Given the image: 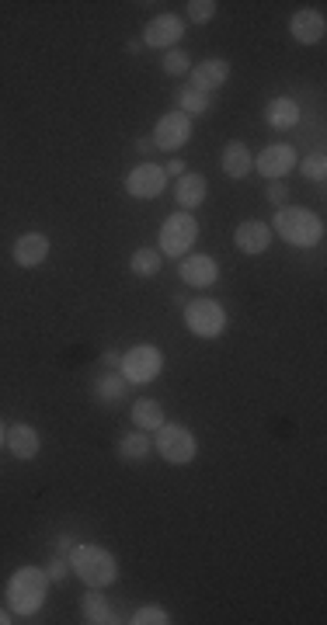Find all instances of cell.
Listing matches in <instances>:
<instances>
[{"instance_id": "cell-1", "label": "cell", "mask_w": 327, "mask_h": 625, "mask_svg": "<svg viewBox=\"0 0 327 625\" xmlns=\"http://www.w3.org/2000/svg\"><path fill=\"white\" fill-rule=\"evenodd\" d=\"M66 562H70V573H77L80 584H88V588L105 591L119 580V560L105 546H95V542H77L66 553Z\"/></svg>"}, {"instance_id": "cell-2", "label": "cell", "mask_w": 327, "mask_h": 625, "mask_svg": "<svg viewBox=\"0 0 327 625\" xmlns=\"http://www.w3.org/2000/svg\"><path fill=\"white\" fill-rule=\"evenodd\" d=\"M272 233H279V240H286L289 247H317L321 237H324V222L321 216H314L310 209H299V205H282L275 209L272 219Z\"/></svg>"}, {"instance_id": "cell-3", "label": "cell", "mask_w": 327, "mask_h": 625, "mask_svg": "<svg viewBox=\"0 0 327 625\" xmlns=\"http://www.w3.org/2000/svg\"><path fill=\"white\" fill-rule=\"evenodd\" d=\"M49 591V577L38 566H18L7 580V604L14 615H35L46 601Z\"/></svg>"}, {"instance_id": "cell-4", "label": "cell", "mask_w": 327, "mask_h": 625, "mask_svg": "<svg viewBox=\"0 0 327 625\" xmlns=\"http://www.w3.org/2000/svg\"><path fill=\"white\" fill-rule=\"evenodd\" d=\"M198 222L192 212H171V216L161 222V257H185V254H192L198 240Z\"/></svg>"}, {"instance_id": "cell-5", "label": "cell", "mask_w": 327, "mask_h": 625, "mask_svg": "<svg viewBox=\"0 0 327 625\" xmlns=\"http://www.w3.org/2000/svg\"><path fill=\"white\" fill-rule=\"evenodd\" d=\"M154 448H157V455H161L167 466H189V462L198 455L196 435H192L189 428H181V424H167V421L157 428Z\"/></svg>"}, {"instance_id": "cell-6", "label": "cell", "mask_w": 327, "mask_h": 625, "mask_svg": "<svg viewBox=\"0 0 327 625\" xmlns=\"http://www.w3.org/2000/svg\"><path fill=\"white\" fill-rule=\"evenodd\" d=\"M185 310V327L196 334V338H205V341H213V338H223L227 334V310L216 303V299H192V303H185L181 306Z\"/></svg>"}, {"instance_id": "cell-7", "label": "cell", "mask_w": 327, "mask_h": 625, "mask_svg": "<svg viewBox=\"0 0 327 625\" xmlns=\"http://www.w3.org/2000/svg\"><path fill=\"white\" fill-rule=\"evenodd\" d=\"M119 372H122L126 382L147 386V382H154V379L164 372V351L154 347V344H136V347H130V351L122 354Z\"/></svg>"}, {"instance_id": "cell-8", "label": "cell", "mask_w": 327, "mask_h": 625, "mask_svg": "<svg viewBox=\"0 0 327 625\" xmlns=\"http://www.w3.org/2000/svg\"><path fill=\"white\" fill-rule=\"evenodd\" d=\"M154 146L164 150V154H174V150H181L189 139H192V119L185 115V112H164L157 125H154Z\"/></svg>"}, {"instance_id": "cell-9", "label": "cell", "mask_w": 327, "mask_h": 625, "mask_svg": "<svg viewBox=\"0 0 327 625\" xmlns=\"http://www.w3.org/2000/svg\"><path fill=\"white\" fill-rule=\"evenodd\" d=\"M181 35H185V21H181L178 14H157V18H150L147 29H143V46L167 53V49H178Z\"/></svg>"}, {"instance_id": "cell-10", "label": "cell", "mask_w": 327, "mask_h": 625, "mask_svg": "<svg viewBox=\"0 0 327 625\" xmlns=\"http://www.w3.org/2000/svg\"><path fill=\"white\" fill-rule=\"evenodd\" d=\"M293 167H296V150L289 143H272V146H264L262 154L255 156V171L262 178H268V181H282Z\"/></svg>"}, {"instance_id": "cell-11", "label": "cell", "mask_w": 327, "mask_h": 625, "mask_svg": "<svg viewBox=\"0 0 327 625\" xmlns=\"http://www.w3.org/2000/svg\"><path fill=\"white\" fill-rule=\"evenodd\" d=\"M164 188H167V174L157 163H139L126 174V191L132 198H157L164 195Z\"/></svg>"}, {"instance_id": "cell-12", "label": "cell", "mask_w": 327, "mask_h": 625, "mask_svg": "<svg viewBox=\"0 0 327 625\" xmlns=\"http://www.w3.org/2000/svg\"><path fill=\"white\" fill-rule=\"evenodd\" d=\"M233 247L247 257H258L272 247V226L262 219H244L237 229H233Z\"/></svg>"}, {"instance_id": "cell-13", "label": "cell", "mask_w": 327, "mask_h": 625, "mask_svg": "<svg viewBox=\"0 0 327 625\" xmlns=\"http://www.w3.org/2000/svg\"><path fill=\"white\" fill-rule=\"evenodd\" d=\"M178 275H181L185 285H192V288H209V285H216V279H220V264L209 254H185L181 264H178Z\"/></svg>"}, {"instance_id": "cell-14", "label": "cell", "mask_w": 327, "mask_h": 625, "mask_svg": "<svg viewBox=\"0 0 327 625\" xmlns=\"http://www.w3.org/2000/svg\"><path fill=\"white\" fill-rule=\"evenodd\" d=\"M289 35H293L299 46H317L327 35V21L317 7H303L289 18Z\"/></svg>"}, {"instance_id": "cell-15", "label": "cell", "mask_w": 327, "mask_h": 625, "mask_svg": "<svg viewBox=\"0 0 327 625\" xmlns=\"http://www.w3.org/2000/svg\"><path fill=\"white\" fill-rule=\"evenodd\" d=\"M49 247H53V240L46 237V233H35V229H29V233H21L18 240H14V264L18 268H38L46 257H49Z\"/></svg>"}, {"instance_id": "cell-16", "label": "cell", "mask_w": 327, "mask_h": 625, "mask_svg": "<svg viewBox=\"0 0 327 625\" xmlns=\"http://www.w3.org/2000/svg\"><path fill=\"white\" fill-rule=\"evenodd\" d=\"M4 445H7V452L18 459V462H32L35 455H38V431H35L32 424H11L7 431H4Z\"/></svg>"}, {"instance_id": "cell-17", "label": "cell", "mask_w": 327, "mask_h": 625, "mask_svg": "<svg viewBox=\"0 0 327 625\" xmlns=\"http://www.w3.org/2000/svg\"><path fill=\"white\" fill-rule=\"evenodd\" d=\"M205 195H209V181H205V174H198V171H185V174L178 178V185H174V202L181 205V212L198 209V205L205 202Z\"/></svg>"}, {"instance_id": "cell-18", "label": "cell", "mask_w": 327, "mask_h": 625, "mask_svg": "<svg viewBox=\"0 0 327 625\" xmlns=\"http://www.w3.org/2000/svg\"><path fill=\"white\" fill-rule=\"evenodd\" d=\"M230 80V60H205L198 62L196 70L189 73V84L198 88V91L213 94L216 88H223Z\"/></svg>"}, {"instance_id": "cell-19", "label": "cell", "mask_w": 327, "mask_h": 625, "mask_svg": "<svg viewBox=\"0 0 327 625\" xmlns=\"http://www.w3.org/2000/svg\"><path fill=\"white\" fill-rule=\"evenodd\" d=\"M220 163H223V174L233 178V181H244L247 174H251V167H255V160H251V150L240 143V139H230L227 146H223V156H220Z\"/></svg>"}, {"instance_id": "cell-20", "label": "cell", "mask_w": 327, "mask_h": 625, "mask_svg": "<svg viewBox=\"0 0 327 625\" xmlns=\"http://www.w3.org/2000/svg\"><path fill=\"white\" fill-rule=\"evenodd\" d=\"M299 104H296L293 97H272L268 101V108H264V122L272 125V129H279V132H289L299 125Z\"/></svg>"}, {"instance_id": "cell-21", "label": "cell", "mask_w": 327, "mask_h": 625, "mask_svg": "<svg viewBox=\"0 0 327 625\" xmlns=\"http://www.w3.org/2000/svg\"><path fill=\"white\" fill-rule=\"evenodd\" d=\"M80 615H84V622L88 625H112L115 622V608L108 604V597H105L98 588H91V591L80 597Z\"/></svg>"}, {"instance_id": "cell-22", "label": "cell", "mask_w": 327, "mask_h": 625, "mask_svg": "<svg viewBox=\"0 0 327 625\" xmlns=\"http://www.w3.org/2000/svg\"><path fill=\"white\" fill-rule=\"evenodd\" d=\"M150 452H154V445H150L147 431H139V428H132L130 435L119 438V459L122 462H147Z\"/></svg>"}, {"instance_id": "cell-23", "label": "cell", "mask_w": 327, "mask_h": 625, "mask_svg": "<svg viewBox=\"0 0 327 625\" xmlns=\"http://www.w3.org/2000/svg\"><path fill=\"white\" fill-rule=\"evenodd\" d=\"M126 379H122V372L119 375H112V372H105V375H98V382H95V396H98L101 404L108 406H115V404H122L126 400Z\"/></svg>"}, {"instance_id": "cell-24", "label": "cell", "mask_w": 327, "mask_h": 625, "mask_svg": "<svg viewBox=\"0 0 327 625\" xmlns=\"http://www.w3.org/2000/svg\"><path fill=\"white\" fill-rule=\"evenodd\" d=\"M132 424L139 431H157L164 424V406L157 400H136L132 404Z\"/></svg>"}, {"instance_id": "cell-25", "label": "cell", "mask_w": 327, "mask_h": 625, "mask_svg": "<svg viewBox=\"0 0 327 625\" xmlns=\"http://www.w3.org/2000/svg\"><path fill=\"white\" fill-rule=\"evenodd\" d=\"M161 268H164V257H161V250H154V247H139L130 257V271L136 279H154Z\"/></svg>"}, {"instance_id": "cell-26", "label": "cell", "mask_w": 327, "mask_h": 625, "mask_svg": "<svg viewBox=\"0 0 327 625\" xmlns=\"http://www.w3.org/2000/svg\"><path fill=\"white\" fill-rule=\"evenodd\" d=\"M213 108V94H205V91H198V88H181L178 91V112H185L189 119H196V115H205Z\"/></svg>"}, {"instance_id": "cell-27", "label": "cell", "mask_w": 327, "mask_h": 625, "mask_svg": "<svg viewBox=\"0 0 327 625\" xmlns=\"http://www.w3.org/2000/svg\"><path fill=\"white\" fill-rule=\"evenodd\" d=\"M161 66L167 77H189V73H192V56H189L185 49H167Z\"/></svg>"}, {"instance_id": "cell-28", "label": "cell", "mask_w": 327, "mask_h": 625, "mask_svg": "<svg viewBox=\"0 0 327 625\" xmlns=\"http://www.w3.org/2000/svg\"><path fill=\"white\" fill-rule=\"evenodd\" d=\"M130 622L132 625H167L171 615L164 612L161 604H143V608H136V615H132Z\"/></svg>"}, {"instance_id": "cell-29", "label": "cell", "mask_w": 327, "mask_h": 625, "mask_svg": "<svg viewBox=\"0 0 327 625\" xmlns=\"http://www.w3.org/2000/svg\"><path fill=\"white\" fill-rule=\"evenodd\" d=\"M299 171H303V178H310V181H317V185H324L327 178V156L324 154H310L303 163H299Z\"/></svg>"}, {"instance_id": "cell-30", "label": "cell", "mask_w": 327, "mask_h": 625, "mask_svg": "<svg viewBox=\"0 0 327 625\" xmlns=\"http://www.w3.org/2000/svg\"><path fill=\"white\" fill-rule=\"evenodd\" d=\"M216 0H189V18L196 21V25H209L213 18H216Z\"/></svg>"}, {"instance_id": "cell-31", "label": "cell", "mask_w": 327, "mask_h": 625, "mask_svg": "<svg viewBox=\"0 0 327 625\" xmlns=\"http://www.w3.org/2000/svg\"><path fill=\"white\" fill-rule=\"evenodd\" d=\"M264 198H268L275 209H282V205H286V198H289V185H286V181H268V188H264Z\"/></svg>"}, {"instance_id": "cell-32", "label": "cell", "mask_w": 327, "mask_h": 625, "mask_svg": "<svg viewBox=\"0 0 327 625\" xmlns=\"http://www.w3.org/2000/svg\"><path fill=\"white\" fill-rule=\"evenodd\" d=\"M66 573H70V562H66V556H53V560H49V566H46V577H49V584H63Z\"/></svg>"}, {"instance_id": "cell-33", "label": "cell", "mask_w": 327, "mask_h": 625, "mask_svg": "<svg viewBox=\"0 0 327 625\" xmlns=\"http://www.w3.org/2000/svg\"><path fill=\"white\" fill-rule=\"evenodd\" d=\"M119 362H122V354H119V351H115V347H112V351H105V354H101V365H105V369H108V372H112V369H119Z\"/></svg>"}, {"instance_id": "cell-34", "label": "cell", "mask_w": 327, "mask_h": 625, "mask_svg": "<svg viewBox=\"0 0 327 625\" xmlns=\"http://www.w3.org/2000/svg\"><path fill=\"white\" fill-rule=\"evenodd\" d=\"M164 174H167V178H174V174L181 178V174H185V160H178V156H174V160H167V167H164Z\"/></svg>"}, {"instance_id": "cell-35", "label": "cell", "mask_w": 327, "mask_h": 625, "mask_svg": "<svg viewBox=\"0 0 327 625\" xmlns=\"http://www.w3.org/2000/svg\"><path fill=\"white\" fill-rule=\"evenodd\" d=\"M154 150H157V146H154V139H150V136H139V139H136V154L150 156Z\"/></svg>"}, {"instance_id": "cell-36", "label": "cell", "mask_w": 327, "mask_h": 625, "mask_svg": "<svg viewBox=\"0 0 327 625\" xmlns=\"http://www.w3.org/2000/svg\"><path fill=\"white\" fill-rule=\"evenodd\" d=\"M73 546H77V542H73L70 535H60V538H56V549H60V556H66V553H70Z\"/></svg>"}, {"instance_id": "cell-37", "label": "cell", "mask_w": 327, "mask_h": 625, "mask_svg": "<svg viewBox=\"0 0 327 625\" xmlns=\"http://www.w3.org/2000/svg\"><path fill=\"white\" fill-rule=\"evenodd\" d=\"M14 622V619H11V612H4V608H0V625H11Z\"/></svg>"}, {"instance_id": "cell-38", "label": "cell", "mask_w": 327, "mask_h": 625, "mask_svg": "<svg viewBox=\"0 0 327 625\" xmlns=\"http://www.w3.org/2000/svg\"><path fill=\"white\" fill-rule=\"evenodd\" d=\"M4 431H7V428H4V424H0V445H4Z\"/></svg>"}]
</instances>
